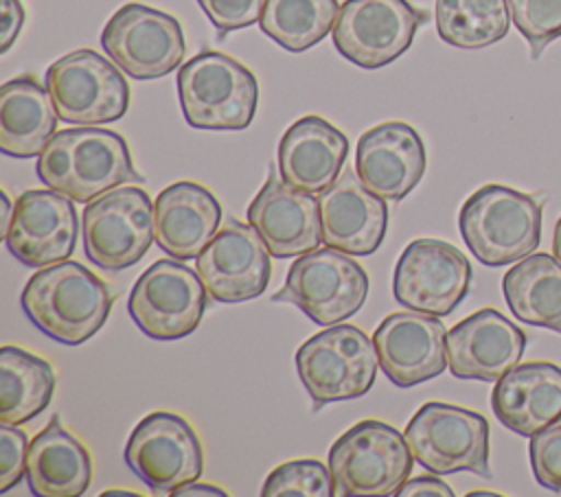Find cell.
I'll list each match as a JSON object with an SVG mask.
<instances>
[{"label":"cell","instance_id":"ffe728a7","mask_svg":"<svg viewBox=\"0 0 561 497\" xmlns=\"http://www.w3.org/2000/svg\"><path fill=\"white\" fill-rule=\"evenodd\" d=\"M526 350V333L497 309L484 307L447 333V366L456 379L497 381Z\"/></svg>","mask_w":561,"mask_h":497},{"label":"cell","instance_id":"9c48e42d","mask_svg":"<svg viewBox=\"0 0 561 497\" xmlns=\"http://www.w3.org/2000/svg\"><path fill=\"white\" fill-rule=\"evenodd\" d=\"M83 250L90 263L121 271L138 263L153 239V204L140 186H116L88 201L81 217Z\"/></svg>","mask_w":561,"mask_h":497},{"label":"cell","instance_id":"d4e9b609","mask_svg":"<svg viewBox=\"0 0 561 497\" xmlns=\"http://www.w3.org/2000/svg\"><path fill=\"white\" fill-rule=\"evenodd\" d=\"M221 206L197 182H175L162 188L153 201V239L173 258H197L217 234Z\"/></svg>","mask_w":561,"mask_h":497},{"label":"cell","instance_id":"44dd1931","mask_svg":"<svg viewBox=\"0 0 561 497\" xmlns=\"http://www.w3.org/2000/svg\"><path fill=\"white\" fill-rule=\"evenodd\" d=\"M355 173L381 199H403L425 173V145L419 131L401 120L370 127L357 140Z\"/></svg>","mask_w":561,"mask_h":497},{"label":"cell","instance_id":"4316f807","mask_svg":"<svg viewBox=\"0 0 561 497\" xmlns=\"http://www.w3.org/2000/svg\"><path fill=\"white\" fill-rule=\"evenodd\" d=\"M57 112L48 90L31 74L0 88V151L11 158L39 155L57 129Z\"/></svg>","mask_w":561,"mask_h":497},{"label":"cell","instance_id":"484cf974","mask_svg":"<svg viewBox=\"0 0 561 497\" xmlns=\"http://www.w3.org/2000/svg\"><path fill=\"white\" fill-rule=\"evenodd\" d=\"M26 479L39 497H79L92 482L88 449L53 414L48 425L31 440L26 453Z\"/></svg>","mask_w":561,"mask_h":497},{"label":"cell","instance_id":"1f68e13d","mask_svg":"<svg viewBox=\"0 0 561 497\" xmlns=\"http://www.w3.org/2000/svg\"><path fill=\"white\" fill-rule=\"evenodd\" d=\"M263 497H331L335 482L320 460H289L278 464L261 488Z\"/></svg>","mask_w":561,"mask_h":497},{"label":"cell","instance_id":"3957f363","mask_svg":"<svg viewBox=\"0 0 561 497\" xmlns=\"http://www.w3.org/2000/svg\"><path fill=\"white\" fill-rule=\"evenodd\" d=\"M458 226L469 252L489 267L517 263L541 241V206L504 184H484L467 197Z\"/></svg>","mask_w":561,"mask_h":497},{"label":"cell","instance_id":"4dcf8cb0","mask_svg":"<svg viewBox=\"0 0 561 497\" xmlns=\"http://www.w3.org/2000/svg\"><path fill=\"white\" fill-rule=\"evenodd\" d=\"M337 13V0H265L259 24L280 48L305 53L331 33Z\"/></svg>","mask_w":561,"mask_h":497},{"label":"cell","instance_id":"2e32d148","mask_svg":"<svg viewBox=\"0 0 561 497\" xmlns=\"http://www.w3.org/2000/svg\"><path fill=\"white\" fill-rule=\"evenodd\" d=\"M250 223L228 219L195 258L206 293L217 302L259 298L270 282L272 261Z\"/></svg>","mask_w":561,"mask_h":497},{"label":"cell","instance_id":"83f0119b","mask_svg":"<svg viewBox=\"0 0 561 497\" xmlns=\"http://www.w3.org/2000/svg\"><path fill=\"white\" fill-rule=\"evenodd\" d=\"M511 313L530 326L561 333V261L535 252L517 261L502 278Z\"/></svg>","mask_w":561,"mask_h":497},{"label":"cell","instance_id":"7402d4cb","mask_svg":"<svg viewBox=\"0 0 561 497\" xmlns=\"http://www.w3.org/2000/svg\"><path fill=\"white\" fill-rule=\"evenodd\" d=\"M322 243L353 256L373 254L388 230L386 199L364 186L355 171H344L320 193Z\"/></svg>","mask_w":561,"mask_h":497},{"label":"cell","instance_id":"836d02e7","mask_svg":"<svg viewBox=\"0 0 561 497\" xmlns=\"http://www.w3.org/2000/svg\"><path fill=\"white\" fill-rule=\"evenodd\" d=\"M530 466L539 486L561 493V423L530 436Z\"/></svg>","mask_w":561,"mask_h":497},{"label":"cell","instance_id":"8fae6325","mask_svg":"<svg viewBox=\"0 0 561 497\" xmlns=\"http://www.w3.org/2000/svg\"><path fill=\"white\" fill-rule=\"evenodd\" d=\"M206 287L180 258L151 263L134 282L127 311L151 339L171 342L191 335L206 311Z\"/></svg>","mask_w":561,"mask_h":497},{"label":"cell","instance_id":"8992f818","mask_svg":"<svg viewBox=\"0 0 561 497\" xmlns=\"http://www.w3.org/2000/svg\"><path fill=\"white\" fill-rule=\"evenodd\" d=\"M412 460L405 434L381 420H359L329 449L335 495H397Z\"/></svg>","mask_w":561,"mask_h":497},{"label":"cell","instance_id":"603a6c76","mask_svg":"<svg viewBox=\"0 0 561 497\" xmlns=\"http://www.w3.org/2000/svg\"><path fill=\"white\" fill-rule=\"evenodd\" d=\"M491 407L519 436H535L561 423V368L552 361L517 363L495 381Z\"/></svg>","mask_w":561,"mask_h":497},{"label":"cell","instance_id":"d590c367","mask_svg":"<svg viewBox=\"0 0 561 497\" xmlns=\"http://www.w3.org/2000/svg\"><path fill=\"white\" fill-rule=\"evenodd\" d=\"M26 434L18 425H0V493H7L26 475Z\"/></svg>","mask_w":561,"mask_h":497},{"label":"cell","instance_id":"60d3db41","mask_svg":"<svg viewBox=\"0 0 561 497\" xmlns=\"http://www.w3.org/2000/svg\"><path fill=\"white\" fill-rule=\"evenodd\" d=\"M101 495H136V493H129V490H105Z\"/></svg>","mask_w":561,"mask_h":497},{"label":"cell","instance_id":"e575fe53","mask_svg":"<svg viewBox=\"0 0 561 497\" xmlns=\"http://www.w3.org/2000/svg\"><path fill=\"white\" fill-rule=\"evenodd\" d=\"M197 4L219 31V37H224L230 31L259 22L265 0H197Z\"/></svg>","mask_w":561,"mask_h":497},{"label":"cell","instance_id":"d6986e66","mask_svg":"<svg viewBox=\"0 0 561 497\" xmlns=\"http://www.w3.org/2000/svg\"><path fill=\"white\" fill-rule=\"evenodd\" d=\"M248 223L274 258L302 256L322 243L320 201L289 186L274 166L248 206Z\"/></svg>","mask_w":561,"mask_h":497},{"label":"cell","instance_id":"f546056e","mask_svg":"<svg viewBox=\"0 0 561 497\" xmlns=\"http://www.w3.org/2000/svg\"><path fill=\"white\" fill-rule=\"evenodd\" d=\"M436 31L456 48H486L508 33V0H436Z\"/></svg>","mask_w":561,"mask_h":497},{"label":"cell","instance_id":"7a4b0ae2","mask_svg":"<svg viewBox=\"0 0 561 497\" xmlns=\"http://www.w3.org/2000/svg\"><path fill=\"white\" fill-rule=\"evenodd\" d=\"M37 177L72 201L88 204L127 182H142L125 138L94 125L57 131L37 155Z\"/></svg>","mask_w":561,"mask_h":497},{"label":"cell","instance_id":"30bf717a","mask_svg":"<svg viewBox=\"0 0 561 497\" xmlns=\"http://www.w3.org/2000/svg\"><path fill=\"white\" fill-rule=\"evenodd\" d=\"M46 90L59 120L72 125L114 123L129 107V85L121 68L90 48L53 61L46 70Z\"/></svg>","mask_w":561,"mask_h":497},{"label":"cell","instance_id":"ab89813d","mask_svg":"<svg viewBox=\"0 0 561 497\" xmlns=\"http://www.w3.org/2000/svg\"><path fill=\"white\" fill-rule=\"evenodd\" d=\"M552 252H554V256L561 261V219L557 221V226H554V236H552Z\"/></svg>","mask_w":561,"mask_h":497},{"label":"cell","instance_id":"cb8c5ba5","mask_svg":"<svg viewBox=\"0 0 561 497\" xmlns=\"http://www.w3.org/2000/svg\"><path fill=\"white\" fill-rule=\"evenodd\" d=\"M346 153V136L322 116L309 114L283 134L276 164L289 186L320 195L340 177Z\"/></svg>","mask_w":561,"mask_h":497},{"label":"cell","instance_id":"277c9868","mask_svg":"<svg viewBox=\"0 0 561 497\" xmlns=\"http://www.w3.org/2000/svg\"><path fill=\"white\" fill-rule=\"evenodd\" d=\"M178 99L195 129H245L256 112L259 83L234 57L204 50L178 70Z\"/></svg>","mask_w":561,"mask_h":497},{"label":"cell","instance_id":"ba28073f","mask_svg":"<svg viewBox=\"0 0 561 497\" xmlns=\"http://www.w3.org/2000/svg\"><path fill=\"white\" fill-rule=\"evenodd\" d=\"M403 434L414 460L430 473L469 471L491 477L489 423L482 414L430 401L414 412Z\"/></svg>","mask_w":561,"mask_h":497},{"label":"cell","instance_id":"5bb4252c","mask_svg":"<svg viewBox=\"0 0 561 497\" xmlns=\"http://www.w3.org/2000/svg\"><path fill=\"white\" fill-rule=\"evenodd\" d=\"M123 455L131 473L160 495L195 482L204 469L197 431L184 416L164 409L147 414L134 427Z\"/></svg>","mask_w":561,"mask_h":497},{"label":"cell","instance_id":"74e56055","mask_svg":"<svg viewBox=\"0 0 561 497\" xmlns=\"http://www.w3.org/2000/svg\"><path fill=\"white\" fill-rule=\"evenodd\" d=\"M399 497H421V495H432V497H454V490L449 484H445L440 477L434 475H419L412 479H405L399 490Z\"/></svg>","mask_w":561,"mask_h":497},{"label":"cell","instance_id":"d6a6232c","mask_svg":"<svg viewBox=\"0 0 561 497\" xmlns=\"http://www.w3.org/2000/svg\"><path fill=\"white\" fill-rule=\"evenodd\" d=\"M511 20L530 46V57L561 37V0H508Z\"/></svg>","mask_w":561,"mask_h":497},{"label":"cell","instance_id":"9a60e30c","mask_svg":"<svg viewBox=\"0 0 561 497\" xmlns=\"http://www.w3.org/2000/svg\"><path fill=\"white\" fill-rule=\"evenodd\" d=\"M469 258L440 239L410 241L392 274L394 300L405 309L436 317L449 315L469 293Z\"/></svg>","mask_w":561,"mask_h":497},{"label":"cell","instance_id":"f1b7e54d","mask_svg":"<svg viewBox=\"0 0 561 497\" xmlns=\"http://www.w3.org/2000/svg\"><path fill=\"white\" fill-rule=\"evenodd\" d=\"M55 392L53 366L20 348L2 346L0 350V420L22 425L39 416Z\"/></svg>","mask_w":561,"mask_h":497},{"label":"cell","instance_id":"4fadbf2b","mask_svg":"<svg viewBox=\"0 0 561 497\" xmlns=\"http://www.w3.org/2000/svg\"><path fill=\"white\" fill-rule=\"evenodd\" d=\"M425 22V11L408 0H344L333 24V46L351 63L377 70L401 57Z\"/></svg>","mask_w":561,"mask_h":497},{"label":"cell","instance_id":"6da1fadb","mask_svg":"<svg viewBox=\"0 0 561 497\" xmlns=\"http://www.w3.org/2000/svg\"><path fill=\"white\" fill-rule=\"evenodd\" d=\"M20 304L44 335L64 346H79L107 322L114 293L85 265L61 261L28 278Z\"/></svg>","mask_w":561,"mask_h":497},{"label":"cell","instance_id":"7c38bea8","mask_svg":"<svg viewBox=\"0 0 561 497\" xmlns=\"http://www.w3.org/2000/svg\"><path fill=\"white\" fill-rule=\"evenodd\" d=\"M105 55L131 79H158L175 70L184 59V33L180 22L140 2L123 4L103 26Z\"/></svg>","mask_w":561,"mask_h":497},{"label":"cell","instance_id":"52a82bcc","mask_svg":"<svg viewBox=\"0 0 561 497\" xmlns=\"http://www.w3.org/2000/svg\"><path fill=\"white\" fill-rule=\"evenodd\" d=\"M368 287V274L353 254L327 245L298 256L272 300L291 302L316 324L331 326L362 309Z\"/></svg>","mask_w":561,"mask_h":497},{"label":"cell","instance_id":"ac0fdd59","mask_svg":"<svg viewBox=\"0 0 561 497\" xmlns=\"http://www.w3.org/2000/svg\"><path fill=\"white\" fill-rule=\"evenodd\" d=\"M383 374L399 388H412L447 368V331L430 313L414 309L390 313L373 335Z\"/></svg>","mask_w":561,"mask_h":497},{"label":"cell","instance_id":"f35d334b","mask_svg":"<svg viewBox=\"0 0 561 497\" xmlns=\"http://www.w3.org/2000/svg\"><path fill=\"white\" fill-rule=\"evenodd\" d=\"M173 497H193V495H215V497H226V490L213 486V484H195V482H186L182 486H178L173 493Z\"/></svg>","mask_w":561,"mask_h":497},{"label":"cell","instance_id":"5b68a950","mask_svg":"<svg viewBox=\"0 0 561 497\" xmlns=\"http://www.w3.org/2000/svg\"><path fill=\"white\" fill-rule=\"evenodd\" d=\"M377 348L353 324H331L296 350L300 383L316 405L364 396L377 377Z\"/></svg>","mask_w":561,"mask_h":497},{"label":"cell","instance_id":"e0dca14e","mask_svg":"<svg viewBox=\"0 0 561 497\" xmlns=\"http://www.w3.org/2000/svg\"><path fill=\"white\" fill-rule=\"evenodd\" d=\"M79 234L72 199L53 188H28L15 199L4 243L28 267H48L72 256Z\"/></svg>","mask_w":561,"mask_h":497},{"label":"cell","instance_id":"8d00e7d4","mask_svg":"<svg viewBox=\"0 0 561 497\" xmlns=\"http://www.w3.org/2000/svg\"><path fill=\"white\" fill-rule=\"evenodd\" d=\"M2 24H0V53H7L18 39L24 24V7L20 0H0Z\"/></svg>","mask_w":561,"mask_h":497}]
</instances>
